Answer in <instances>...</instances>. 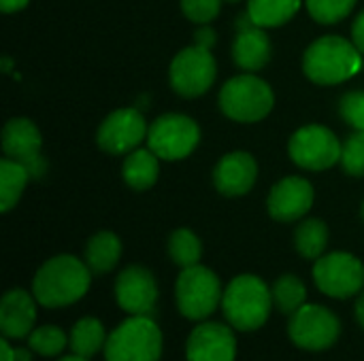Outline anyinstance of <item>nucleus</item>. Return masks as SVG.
<instances>
[{"instance_id": "2f4dec72", "label": "nucleus", "mask_w": 364, "mask_h": 361, "mask_svg": "<svg viewBox=\"0 0 364 361\" xmlns=\"http://www.w3.org/2000/svg\"><path fill=\"white\" fill-rule=\"evenodd\" d=\"M222 0H181V9L188 19L196 23H209L218 17Z\"/></svg>"}, {"instance_id": "aec40b11", "label": "nucleus", "mask_w": 364, "mask_h": 361, "mask_svg": "<svg viewBox=\"0 0 364 361\" xmlns=\"http://www.w3.org/2000/svg\"><path fill=\"white\" fill-rule=\"evenodd\" d=\"M122 255V243L113 232H98L85 247V264L94 274H107Z\"/></svg>"}, {"instance_id": "4468645a", "label": "nucleus", "mask_w": 364, "mask_h": 361, "mask_svg": "<svg viewBox=\"0 0 364 361\" xmlns=\"http://www.w3.org/2000/svg\"><path fill=\"white\" fill-rule=\"evenodd\" d=\"M235 328L215 321H203L196 326L186 343L188 361H235L237 338Z\"/></svg>"}, {"instance_id": "f3484780", "label": "nucleus", "mask_w": 364, "mask_h": 361, "mask_svg": "<svg viewBox=\"0 0 364 361\" xmlns=\"http://www.w3.org/2000/svg\"><path fill=\"white\" fill-rule=\"evenodd\" d=\"M258 177L256 160L245 151L228 153L220 160L213 172V181L220 194L224 196H243L252 189Z\"/></svg>"}, {"instance_id": "6e6552de", "label": "nucleus", "mask_w": 364, "mask_h": 361, "mask_svg": "<svg viewBox=\"0 0 364 361\" xmlns=\"http://www.w3.org/2000/svg\"><path fill=\"white\" fill-rule=\"evenodd\" d=\"M198 138H200V130L196 121L179 113L158 117L147 132L149 149L162 160L188 157L198 145Z\"/></svg>"}, {"instance_id": "473e14b6", "label": "nucleus", "mask_w": 364, "mask_h": 361, "mask_svg": "<svg viewBox=\"0 0 364 361\" xmlns=\"http://www.w3.org/2000/svg\"><path fill=\"white\" fill-rule=\"evenodd\" d=\"M352 43L358 47L360 53H364V11L356 17L354 26H352Z\"/></svg>"}, {"instance_id": "cd10ccee", "label": "nucleus", "mask_w": 364, "mask_h": 361, "mask_svg": "<svg viewBox=\"0 0 364 361\" xmlns=\"http://www.w3.org/2000/svg\"><path fill=\"white\" fill-rule=\"evenodd\" d=\"M70 343V338H66V334L55 328V326H43L32 330V334L28 336V345L34 353L43 355V357H55L60 355L66 345Z\"/></svg>"}, {"instance_id": "20e7f679", "label": "nucleus", "mask_w": 364, "mask_h": 361, "mask_svg": "<svg viewBox=\"0 0 364 361\" xmlns=\"http://www.w3.org/2000/svg\"><path fill=\"white\" fill-rule=\"evenodd\" d=\"M107 361H158L162 355V332L151 317L132 315L107 338Z\"/></svg>"}, {"instance_id": "c85d7f7f", "label": "nucleus", "mask_w": 364, "mask_h": 361, "mask_svg": "<svg viewBox=\"0 0 364 361\" xmlns=\"http://www.w3.org/2000/svg\"><path fill=\"white\" fill-rule=\"evenodd\" d=\"M354 4L356 0H307L311 17L320 23H337L352 13Z\"/></svg>"}, {"instance_id": "72a5a7b5", "label": "nucleus", "mask_w": 364, "mask_h": 361, "mask_svg": "<svg viewBox=\"0 0 364 361\" xmlns=\"http://www.w3.org/2000/svg\"><path fill=\"white\" fill-rule=\"evenodd\" d=\"M213 40H215V34H213V30H211V28H203V30H198V34H196V45H203V47H209V49H211Z\"/></svg>"}, {"instance_id": "6ab92c4d", "label": "nucleus", "mask_w": 364, "mask_h": 361, "mask_svg": "<svg viewBox=\"0 0 364 361\" xmlns=\"http://www.w3.org/2000/svg\"><path fill=\"white\" fill-rule=\"evenodd\" d=\"M237 26L239 34L232 43V57L237 66H241L243 70H260L271 60V40L267 32L256 26L250 15H243Z\"/></svg>"}, {"instance_id": "5701e85b", "label": "nucleus", "mask_w": 364, "mask_h": 361, "mask_svg": "<svg viewBox=\"0 0 364 361\" xmlns=\"http://www.w3.org/2000/svg\"><path fill=\"white\" fill-rule=\"evenodd\" d=\"M301 9V0H250L247 15L260 28H275L286 23Z\"/></svg>"}, {"instance_id": "4be33fe9", "label": "nucleus", "mask_w": 364, "mask_h": 361, "mask_svg": "<svg viewBox=\"0 0 364 361\" xmlns=\"http://www.w3.org/2000/svg\"><path fill=\"white\" fill-rule=\"evenodd\" d=\"M105 326L96 317L79 319L70 330V351L81 357H92L107 345Z\"/></svg>"}, {"instance_id": "2eb2a0df", "label": "nucleus", "mask_w": 364, "mask_h": 361, "mask_svg": "<svg viewBox=\"0 0 364 361\" xmlns=\"http://www.w3.org/2000/svg\"><path fill=\"white\" fill-rule=\"evenodd\" d=\"M311 204H314V187L307 179L301 177H288L279 181L271 189L267 200L269 215L284 223L303 219L311 209Z\"/></svg>"}, {"instance_id": "dca6fc26", "label": "nucleus", "mask_w": 364, "mask_h": 361, "mask_svg": "<svg viewBox=\"0 0 364 361\" xmlns=\"http://www.w3.org/2000/svg\"><path fill=\"white\" fill-rule=\"evenodd\" d=\"M41 145H43L41 132L30 119H23V117L11 119L2 130V149H4V153L11 160L23 164L30 170V174L43 170Z\"/></svg>"}, {"instance_id": "0eeeda50", "label": "nucleus", "mask_w": 364, "mask_h": 361, "mask_svg": "<svg viewBox=\"0 0 364 361\" xmlns=\"http://www.w3.org/2000/svg\"><path fill=\"white\" fill-rule=\"evenodd\" d=\"M288 334L290 340L305 351H326L337 343L341 323L333 311L320 304H305L290 315Z\"/></svg>"}, {"instance_id": "a19ab883", "label": "nucleus", "mask_w": 364, "mask_h": 361, "mask_svg": "<svg viewBox=\"0 0 364 361\" xmlns=\"http://www.w3.org/2000/svg\"><path fill=\"white\" fill-rule=\"evenodd\" d=\"M228 2H237V0H228Z\"/></svg>"}, {"instance_id": "423d86ee", "label": "nucleus", "mask_w": 364, "mask_h": 361, "mask_svg": "<svg viewBox=\"0 0 364 361\" xmlns=\"http://www.w3.org/2000/svg\"><path fill=\"white\" fill-rule=\"evenodd\" d=\"M175 296H177L179 313L190 321H205L209 315L215 313V309L224 298L215 272L198 264L181 270L177 279Z\"/></svg>"}, {"instance_id": "9d476101", "label": "nucleus", "mask_w": 364, "mask_h": 361, "mask_svg": "<svg viewBox=\"0 0 364 361\" xmlns=\"http://www.w3.org/2000/svg\"><path fill=\"white\" fill-rule=\"evenodd\" d=\"M215 81V60L209 47L194 45L179 51L171 64V83L177 94L196 98L205 94Z\"/></svg>"}, {"instance_id": "e433bc0d", "label": "nucleus", "mask_w": 364, "mask_h": 361, "mask_svg": "<svg viewBox=\"0 0 364 361\" xmlns=\"http://www.w3.org/2000/svg\"><path fill=\"white\" fill-rule=\"evenodd\" d=\"M354 313H356V321L360 323V328L364 330V294L356 300V309H354Z\"/></svg>"}, {"instance_id": "7c9ffc66", "label": "nucleus", "mask_w": 364, "mask_h": 361, "mask_svg": "<svg viewBox=\"0 0 364 361\" xmlns=\"http://www.w3.org/2000/svg\"><path fill=\"white\" fill-rule=\"evenodd\" d=\"M341 115L343 119L356 128L358 132H364V91H350L341 98Z\"/></svg>"}, {"instance_id": "ea45409f", "label": "nucleus", "mask_w": 364, "mask_h": 361, "mask_svg": "<svg viewBox=\"0 0 364 361\" xmlns=\"http://www.w3.org/2000/svg\"><path fill=\"white\" fill-rule=\"evenodd\" d=\"M363 219H364V204H363Z\"/></svg>"}, {"instance_id": "58836bf2", "label": "nucleus", "mask_w": 364, "mask_h": 361, "mask_svg": "<svg viewBox=\"0 0 364 361\" xmlns=\"http://www.w3.org/2000/svg\"><path fill=\"white\" fill-rule=\"evenodd\" d=\"M60 361H90V357H81V355H66V357H62Z\"/></svg>"}, {"instance_id": "f8f14e48", "label": "nucleus", "mask_w": 364, "mask_h": 361, "mask_svg": "<svg viewBox=\"0 0 364 361\" xmlns=\"http://www.w3.org/2000/svg\"><path fill=\"white\" fill-rule=\"evenodd\" d=\"M115 300L128 315L151 317L158 304V283L143 266H128L115 281Z\"/></svg>"}, {"instance_id": "c756f323", "label": "nucleus", "mask_w": 364, "mask_h": 361, "mask_svg": "<svg viewBox=\"0 0 364 361\" xmlns=\"http://www.w3.org/2000/svg\"><path fill=\"white\" fill-rule=\"evenodd\" d=\"M341 164L348 174L364 177V132L352 134L341 149Z\"/></svg>"}, {"instance_id": "f257e3e1", "label": "nucleus", "mask_w": 364, "mask_h": 361, "mask_svg": "<svg viewBox=\"0 0 364 361\" xmlns=\"http://www.w3.org/2000/svg\"><path fill=\"white\" fill-rule=\"evenodd\" d=\"M92 281V270L85 262L73 255H58L45 262L34 281L32 291L38 304L47 309H60L81 300Z\"/></svg>"}, {"instance_id": "393cba45", "label": "nucleus", "mask_w": 364, "mask_h": 361, "mask_svg": "<svg viewBox=\"0 0 364 361\" xmlns=\"http://www.w3.org/2000/svg\"><path fill=\"white\" fill-rule=\"evenodd\" d=\"M328 243V230L320 219H307L296 228L294 245L305 260H320Z\"/></svg>"}, {"instance_id": "9b49d317", "label": "nucleus", "mask_w": 364, "mask_h": 361, "mask_svg": "<svg viewBox=\"0 0 364 361\" xmlns=\"http://www.w3.org/2000/svg\"><path fill=\"white\" fill-rule=\"evenodd\" d=\"M339 138L324 126H305L290 138V157L307 170H324L341 160Z\"/></svg>"}, {"instance_id": "b1692460", "label": "nucleus", "mask_w": 364, "mask_h": 361, "mask_svg": "<svg viewBox=\"0 0 364 361\" xmlns=\"http://www.w3.org/2000/svg\"><path fill=\"white\" fill-rule=\"evenodd\" d=\"M28 179H30V170L23 164L11 157H4L0 162V211L2 213L11 211L17 204Z\"/></svg>"}, {"instance_id": "f704fd0d", "label": "nucleus", "mask_w": 364, "mask_h": 361, "mask_svg": "<svg viewBox=\"0 0 364 361\" xmlns=\"http://www.w3.org/2000/svg\"><path fill=\"white\" fill-rule=\"evenodd\" d=\"M0 355H2V361H15L17 357V349H13L9 345V338H4V336L0 340Z\"/></svg>"}, {"instance_id": "7ed1b4c3", "label": "nucleus", "mask_w": 364, "mask_h": 361, "mask_svg": "<svg viewBox=\"0 0 364 361\" xmlns=\"http://www.w3.org/2000/svg\"><path fill=\"white\" fill-rule=\"evenodd\" d=\"M303 68L314 83L335 85L358 74L363 57L354 43L341 36H324L307 49Z\"/></svg>"}, {"instance_id": "1a4fd4ad", "label": "nucleus", "mask_w": 364, "mask_h": 361, "mask_svg": "<svg viewBox=\"0 0 364 361\" xmlns=\"http://www.w3.org/2000/svg\"><path fill=\"white\" fill-rule=\"evenodd\" d=\"M318 289L331 298H352L364 287V266L352 253H328L314 266Z\"/></svg>"}, {"instance_id": "4c0bfd02", "label": "nucleus", "mask_w": 364, "mask_h": 361, "mask_svg": "<svg viewBox=\"0 0 364 361\" xmlns=\"http://www.w3.org/2000/svg\"><path fill=\"white\" fill-rule=\"evenodd\" d=\"M15 361H32V353L26 351V349H17V357Z\"/></svg>"}, {"instance_id": "ddd939ff", "label": "nucleus", "mask_w": 364, "mask_h": 361, "mask_svg": "<svg viewBox=\"0 0 364 361\" xmlns=\"http://www.w3.org/2000/svg\"><path fill=\"white\" fill-rule=\"evenodd\" d=\"M145 134L147 126L143 115L136 109H119L102 121L98 130V145L107 153L122 155L134 151Z\"/></svg>"}, {"instance_id": "c9c22d12", "label": "nucleus", "mask_w": 364, "mask_h": 361, "mask_svg": "<svg viewBox=\"0 0 364 361\" xmlns=\"http://www.w3.org/2000/svg\"><path fill=\"white\" fill-rule=\"evenodd\" d=\"M28 4V0H0V9L4 13H15L19 9H23Z\"/></svg>"}, {"instance_id": "a878e982", "label": "nucleus", "mask_w": 364, "mask_h": 361, "mask_svg": "<svg viewBox=\"0 0 364 361\" xmlns=\"http://www.w3.org/2000/svg\"><path fill=\"white\" fill-rule=\"evenodd\" d=\"M271 291H273V304L284 315H294L301 306H305L307 289H305V283L294 274L279 277Z\"/></svg>"}, {"instance_id": "39448f33", "label": "nucleus", "mask_w": 364, "mask_h": 361, "mask_svg": "<svg viewBox=\"0 0 364 361\" xmlns=\"http://www.w3.org/2000/svg\"><path fill=\"white\" fill-rule=\"evenodd\" d=\"M275 104L273 89L254 74H239L230 79L220 94V106L226 117L243 123L264 119Z\"/></svg>"}, {"instance_id": "412c9836", "label": "nucleus", "mask_w": 364, "mask_h": 361, "mask_svg": "<svg viewBox=\"0 0 364 361\" xmlns=\"http://www.w3.org/2000/svg\"><path fill=\"white\" fill-rule=\"evenodd\" d=\"M124 179L126 183L136 189H149L158 179V155L149 149H134L124 162Z\"/></svg>"}, {"instance_id": "bb28decb", "label": "nucleus", "mask_w": 364, "mask_h": 361, "mask_svg": "<svg viewBox=\"0 0 364 361\" xmlns=\"http://www.w3.org/2000/svg\"><path fill=\"white\" fill-rule=\"evenodd\" d=\"M168 253L173 257V262L181 268H190V266H196L200 262V255H203V247H200V240L194 232L181 228V230H175L171 234V240H168Z\"/></svg>"}, {"instance_id": "a211bd4d", "label": "nucleus", "mask_w": 364, "mask_h": 361, "mask_svg": "<svg viewBox=\"0 0 364 361\" xmlns=\"http://www.w3.org/2000/svg\"><path fill=\"white\" fill-rule=\"evenodd\" d=\"M36 298L23 289H11L0 302V332L9 340L26 338L34 330Z\"/></svg>"}, {"instance_id": "f03ea898", "label": "nucleus", "mask_w": 364, "mask_h": 361, "mask_svg": "<svg viewBox=\"0 0 364 361\" xmlns=\"http://www.w3.org/2000/svg\"><path fill=\"white\" fill-rule=\"evenodd\" d=\"M271 306L273 291L254 274H241L232 279L222 298L224 317L230 328L239 332H254L262 328L271 315Z\"/></svg>"}]
</instances>
